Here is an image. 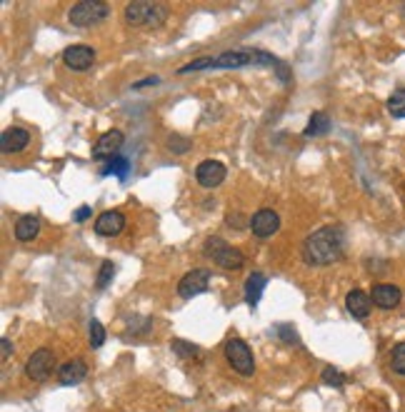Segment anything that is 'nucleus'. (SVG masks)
<instances>
[{
	"instance_id": "obj_12",
	"label": "nucleus",
	"mask_w": 405,
	"mask_h": 412,
	"mask_svg": "<svg viewBox=\"0 0 405 412\" xmlns=\"http://www.w3.org/2000/svg\"><path fill=\"white\" fill-rule=\"evenodd\" d=\"M123 145V132L121 130H108L98 137V143L93 145V158L95 160H113L115 153Z\"/></svg>"
},
{
	"instance_id": "obj_11",
	"label": "nucleus",
	"mask_w": 405,
	"mask_h": 412,
	"mask_svg": "<svg viewBox=\"0 0 405 412\" xmlns=\"http://www.w3.org/2000/svg\"><path fill=\"white\" fill-rule=\"evenodd\" d=\"M225 175H228V170L218 160H205V163H200L195 168V180L202 187H218L225 180Z\"/></svg>"
},
{
	"instance_id": "obj_20",
	"label": "nucleus",
	"mask_w": 405,
	"mask_h": 412,
	"mask_svg": "<svg viewBox=\"0 0 405 412\" xmlns=\"http://www.w3.org/2000/svg\"><path fill=\"white\" fill-rule=\"evenodd\" d=\"M325 132H330V118L325 116V113H313L310 120H308V125H306V130H303V135L320 137V135H325Z\"/></svg>"
},
{
	"instance_id": "obj_33",
	"label": "nucleus",
	"mask_w": 405,
	"mask_h": 412,
	"mask_svg": "<svg viewBox=\"0 0 405 412\" xmlns=\"http://www.w3.org/2000/svg\"><path fill=\"white\" fill-rule=\"evenodd\" d=\"M403 15H405V6H403Z\"/></svg>"
},
{
	"instance_id": "obj_6",
	"label": "nucleus",
	"mask_w": 405,
	"mask_h": 412,
	"mask_svg": "<svg viewBox=\"0 0 405 412\" xmlns=\"http://www.w3.org/2000/svg\"><path fill=\"white\" fill-rule=\"evenodd\" d=\"M225 357H228L230 368L236 370V373H241L243 377H250V375L255 373L253 350L243 340H238V337H230V340L225 342Z\"/></svg>"
},
{
	"instance_id": "obj_1",
	"label": "nucleus",
	"mask_w": 405,
	"mask_h": 412,
	"mask_svg": "<svg viewBox=\"0 0 405 412\" xmlns=\"http://www.w3.org/2000/svg\"><path fill=\"white\" fill-rule=\"evenodd\" d=\"M248 65H278L270 53L263 50H228L223 55H205L198 61L188 63L181 68V73H198V70H233V68H248Z\"/></svg>"
},
{
	"instance_id": "obj_18",
	"label": "nucleus",
	"mask_w": 405,
	"mask_h": 412,
	"mask_svg": "<svg viewBox=\"0 0 405 412\" xmlns=\"http://www.w3.org/2000/svg\"><path fill=\"white\" fill-rule=\"evenodd\" d=\"M265 285H268V277H265L263 273L248 275V280H246V300H248V305H253V308H255L258 302H260V297H263Z\"/></svg>"
},
{
	"instance_id": "obj_16",
	"label": "nucleus",
	"mask_w": 405,
	"mask_h": 412,
	"mask_svg": "<svg viewBox=\"0 0 405 412\" xmlns=\"http://www.w3.org/2000/svg\"><path fill=\"white\" fill-rule=\"evenodd\" d=\"M370 305H373L370 295L363 290H351L348 297H345V308H348V313L356 320H365L370 315Z\"/></svg>"
},
{
	"instance_id": "obj_3",
	"label": "nucleus",
	"mask_w": 405,
	"mask_h": 412,
	"mask_svg": "<svg viewBox=\"0 0 405 412\" xmlns=\"http://www.w3.org/2000/svg\"><path fill=\"white\" fill-rule=\"evenodd\" d=\"M168 18V8L163 3H148V0H135L126 6V20L133 27H158Z\"/></svg>"
},
{
	"instance_id": "obj_13",
	"label": "nucleus",
	"mask_w": 405,
	"mask_h": 412,
	"mask_svg": "<svg viewBox=\"0 0 405 412\" xmlns=\"http://www.w3.org/2000/svg\"><path fill=\"white\" fill-rule=\"evenodd\" d=\"M30 145V132L25 127H8L0 135V150L3 153H20Z\"/></svg>"
},
{
	"instance_id": "obj_10",
	"label": "nucleus",
	"mask_w": 405,
	"mask_h": 412,
	"mask_svg": "<svg viewBox=\"0 0 405 412\" xmlns=\"http://www.w3.org/2000/svg\"><path fill=\"white\" fill-rule=\"evenodd\" d=\"M63 63L71 70H88L95 63V50L88 48V45H71V48L63 50Z\"/></svg>"
},
{
	"instance_id": "obj_19",
	"label": "nucleus",
	"mask_w": 405,
	"mask_h": 412,
	"mask_svg": "<svg viewBox=\"0 0 405 412\" xmlns=\"http://www.w3.org/2000/svg\"><path fill=\"white\" fill-rule=\"evenodd\" d=\"M38 232H40V218H35V215H23V218L16 223V237L20 242L35 240Z\"/></svg>"
},
{
	"instance_id": "obj_4",
	"label": "nucleus",
	"mask_w": 405,
	"mask_h": 412,
	"mask_svg": "<svg viewBox=\"0 0 405 412\" xmlns=\"http://www.w3.org/2000/svg\"><path fill=\"white\" fill-rule=\"evenodd\" d=\"M202 253L208 255V258L223 270H241L243 263H246V258H243L241 250L233 247V245H228L223 237H208L205 245H202Z\"/></svg>"
},
{
	"instance_id": "obj_29",
	"label": "nucleus",
	"mask_w": 405,
	"mask_h": 412,
	"mask_svg": "<svg viewBox=\"0 0 405 412\" xmlns=\"http://www.w3.org/2000/svg\"><path fill=\"white\" fill-rule=\"evenodd\" d=\"M90 213H93V210H90L88 205H83V208L75 210V215H73V218H75V223H85V220L90 218Z\"/></svg>"
},
{
	"instance_id": "obj_32",
	"label": "nucleus",
	"mask_w": 405,
	"mask_h": 412,
	"mask_svg": "<svg viewBox=\"0 0 405 412\" xmlns=\"http://www.w3.org/2000/svg\"><path fill=\"white\" fill-rule=\"evenodd\" d=\"M160 82V77H148V80H140V82H135V85H133V88H145V85H158Z\"/></svg>"
},
{
	"instance_id": "obj_15",
	"label": "nucleus",
	"mask_w": 405,
	"mask_h": 412,
	"mask_svg": "<svg viewBox=\"0 0 405 412\" xmlns=\"http://www.w3.org/2000/svg\"><path fill=\"white\" fill-rule=\"evenodd\" d=\"M370 300L373 305H378L380 310H393L400 305V300H403V292H400V287L395 285H375L370 292Z\"/></svg>"
},
{
	"instance_id": "obj_26",
	"label": "nucleus",
	"mask_w": 405,
	"mask_h": 412,
	"mask_svg": "<svg viewBox=\"0 0 405 412\" xmlns=\"http://www.w3.org/2000/svg\"><path fill=\"white\" fill-rule=\"evenodd\" d=\"M173 350L178 352L181 357H193V355H200V350H198L195 345H191V342H183V340H176L173 342Z\"/></svg>"
},
{
	"instance_id": "obj_27",
	"label": "nucleus",
	"mask_w": 405,
	"mask_h": 412,
	"mask_svg": "<svg viewBox=\"0 0 405 412\" xmlns=\"http://www.w3.org/2000/svg\"><path fill=\"white\" fill-rule=\"evenodd\" d=\"M323 380L328 385H335V387H340V385L345 382V375L340 373V370H335V368H325L323 370Z\"/></svg>"
},
{
	"instance_id": "obj_2",
	"label": "nucleus",
	"mask_w": 405,
	"mask_h": 412,
	"mask_svg": "<svg viewBox=\"0 0 405 412\" xmlns=\"http://www.w3.org/2000/svg\"><path fill=\"white\" fill-rule=\"evenodd\" d=\"M345 232L338 225H325L315 230L303 245V258L308 265H330L343 258Z\"/></svg>"
},
{
	"instance_id": "obj_28",
	"label": "nucleus",
	"mask_w": 405,
	"mask_h": 412,
	"mask_svg": "<svg viewBox=\"0 0 405 412\" xmlns=\"http://www.w3.org/2000/svg\"><path fill=\"white\" fill-rule=\"evenodd\" d=\"M168 148H170V150H176V153H186V150H188V140H181L178 135H173V137L168 140Z\"/></svg>"
},
{
	"instance_id": "obj_7",
	"label": "nucleus",
	"mask_w": 405,
	"mask_h": 412,
	"mask_svg": "<svg viewBox=\"0 0 405 412\" xmlns=\"http://www.w3.org/2000/svg\"><path fill=\"white\" fill-rule=\"evenodd\" d=\"M210 287V270L205 268H195L191 270V273L186 275L181 280V285H178V295L186 297V300H191V297L200 295V292H205Z\"/></svg>"
},
{
	"instance_id": "obj_24",
	"label": "nucleus",
	"mask_w": 405,
	"mask_h": 412,
	"mask_svg": "<svg viewBox=\"0 0 405 412\" xmlns=\"http://www.w3.org/2000/svg\"><path fill=\"white\" fill-rule=\"evenodd\" d=\"M113 275H115V268L110 260H105L103 265H100V273H98V280H95V285L103 290V287H108V282L113 280Z\"/></svg>"
},
{
	"instance_id": "obj_14",
	"label": "nucleus",
	"mask_w": 405,
	"mask_h": 412,
	"mask_svg": "<svg viewBox=\"0 0 405 412\" xmlns=\"http://www.w3.org/2000/svg\"><path fill=\"white\" fill-rule=\"evenodd\" d=\"M123 227H126V215H123L121 210H105V213L95 220V232L105 237L118 235V232H123Z\"/></svg>"
},
{
	"instance_id": "obj_21",
	"label": "nucleus",
	"mask_w": 405,
	"mask_h": 412,
	"mask_svg": "<svg viewBox=\"0 0 405 412\" xmlns=\"http://www.w3.org/2000/svg\"><path fill=\"white\" fill-rule=\"evenodd\" d=\"M128 173H131V160L121 158V155H115L113 160H108V165H105L103 170H100V175H103V177L113 175V177H121V180H126Z\"/></svg>"
},
{
	"instance_id": "obj_30",
	"label": "nucleus",
	"mask_w": 405,
	"mask_h": 412,
	"mask_svg": "<svg viewBox=\"0 0 405 412\" xmlns=\"http://www.w3.org/2000/svg\"><path fill=\"white\" fill-rule=\"evenodd\" d=\"M241 218H243V215H238V213L233 215V213H230V215H228V220H225V223H228L230 227H243V225H246V223H243Z\"/></svg>"
},
{
	"instance_id": "obj_31",
	"label": "nucleus",
	"mask_w": 405,
	"mask_h": 412,
	"mask_svg": "<svg viewBox=\"0 0 405 412\" xmlns=\"http://www.w3.org/2000/svg\"><path fill=\"white\" fill-rule=\"evenodd\" d=\"M0 347H3V360H8V357L13 355V345H11V340H8V337H3V340H0Z\"/></svg>"
},
{
	"instance_id": "obj_17",
	"label": "nucleus",
	"mask_w": 405,
	"mask_h": 412,
	"mask_svg": "<svg viewBox=\"0 0 405 412\" xmlns=\"http://www.w3.org/2000/svg\"><path fill=\"white\" fill-rule=\"evenodd\" d=\"M85 377H88V368H85V363H83V360H73V363H66L61 368V373H58V380H61V385H78V382H83Z\"/></svg>"
},
{
	"instance_id": "obj_5",
	"label": "nucleus",
	"mask_w": 405,
	"mask_h": 412,
	"mask_svg": "<svg viewBox=\"0 0 405 412\" xmlns=\"http://www.w3.org/2000/svg\"><path fill=\"white\" fill-rule=\"evenodd\" d=\"M108 13H110V8L103 0H83V3H75V6L71 8L68 20L75 27H90V25L103 23L105 18H108Z\"/></svg>"
},
{
	"instance_id": "obj_25",
	"label": "nucleus",
	"mask_w": 405,
	"mask_h": 412,
	"mask_svg": "<svg viewBox=\"0 0 405 412\" xmlns=\"http://www.w3.org/2000/svg\"><path fill=\"white\" fill-rule=\"evenodd\" d=\"M103 342H105V327L98 320H93L90 323V347H100Z\"/></svg>"
},
{
	"instance_id": "obj_9",
	"label": "nucleus",
	"mask_w": 405,
	"mask_h": 412,
	"mask_svg": "<svg viewBox=\"0 0 405 412\" xmlns=\"http://www.w3.org/2000/svg\"><path fill=\"white\" fill-rule=\"evenodd\" d=\"M50 370H53V352H50L48 347L35 350L33 355H30V360L25 363V375L30 380H35V382H43L50 375Z\"/></svg>"
},
{
	"instance_id": "obj_23",
	"label": "nucleus",
	"mask_w": 405,
	"mask_h": 412,
	"mask_svg": "<svg viewBox=\"0 0 405 412\" xmlns=\"http://www.w3.org/2000/svg\"><path fill=\"white\" fill-rule=\"evenodd\" d=\"M390 365H393V370L398 375H405V342L393 347V352H390Z\"/></svg>"
},
{
	"instance_id": "obj_22",
	"label": "nucleus",
	"mask_w": 405,
	"mask_h": 412,
	"mask_svg": "<svg viewBox=\"0 0 405 412\" xmlns=\"http://www.w3.org/2000/svg\"><path fill=\"white\" fill-rule=\"evenodd\" d=\"M388 113L393 118H405V88H398L393 95L388 98Z\"/></svg>"
},
{
	"instance_id": "obj_8",
	"label": "nucleus",
	"mask_w": 405,
	"mask_h": 412,
	"mask_svg": "<svg viewBox=\"0 0 405 412\" xmlns=\"http://www.w3.org/2000/svg\"><path fill=\"white\" fill-rule=\"evenodd\" d=\"M248 227H250L255 237H270V235H275V232H278L280 218H278V213H275V210L263 208V210H258V213L253 215L250 220H248Z\"/></svg>"
}]
</instances>
